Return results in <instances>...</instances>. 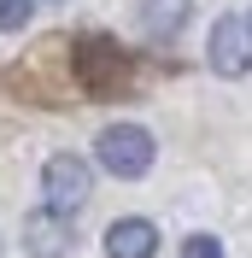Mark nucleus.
I'll use <instances>...</instances> for the list:
<instances>
[{"mask_svg": "<svg viewBox=\"0 0 252 258\" xmlns=\"http://www.w3.org/2000/svg\"><path fill=\"white\" fill-rule=\"evenodd\" d=\"M182 258H223V241L217 235H188L182 241Z\"/></svg>", "mask_w": 252, "mask_h": 258, "instance_id": "9", "label": "nucleus"}, {"mask_svg": "<svg viewBox=\"0 0 252 258\" xmlns=\"http://www.w3.org/2000/svg\"><path fill=\"white\" fill-rule=\"evenodd\" d=\"M211 71L217 77H246L252 71V24L235 12H223L211 24Z\"/></svg>", "mask_w": 252, "mask_h": 258, "instance_id": "4", "label": "nucleus"}, {"mask_svg": "<svg viewBox=\"0 0 252 258\" xmlns=\"http://www.w3.org/2000/svg\"><path fill=\"white\" fill-rule=\"evenodd\" d=\"M158 252V229L147 217H117L106 229V258H153Z\"/></svg>", "mask_w": 252, "mask_h": 258, "instance_id": "6", "label": "nucleus"}, {"mask_svg": "<svg viewBox=\"0 0 252 258\" xmlns=\"http://www.w3.org/2000/svg\"><path fill=\"white\" fill-rule=\"evenodd\" d=\"M194 18V0H141V30L153 41H176Z\"/></svg>", "mask_w": 252, "mask_h": 258, "instance_id": "7", "label": "nucleus"}, {"mask_svg": "<svg viewBox=\"0 0 252 258\" xmlns=\"http://www.w3.org/2000/svg\"><path fill=\"white\" fill-rule=\"evenodd\" d=\"M246 24H252V18H246Z\"/></svg>", "mask_w": 252, "mask_h": 258, "instance_id": "10", "label": "nucleus"}, {"mask_svg": "<svg viewBox=\"0 0 252 258\" xmlns=\"http://www.w3.org/2000/svg\"><path fill=\"white\" fill-rule=\"evenodd\" d=\"M77 77L88 94H123L135 82V64H129V53L111 35H82L77 41Z\"/></svg>", "mask_w": 252, "mask_h": 258, "instance_id": "1", "label": "nucleus"}, {"mask_svg": "<svg viewBox=\"0 0 252 258\" xmlns=\"http://www.w3.org/2000/svg\"><path fill=\"white\" fill-rule=\"evenodd\" d=\"M94 159L106 164L111 176H123V182L129 176H147V170H153V135H147L141 123H106Z\"/></svg>", "mask_w": 252, "mask_h": 258, "instance_id": "2", "label": "nucleus"}, {"mask_svg": "<svg viewBox=\"0 0 252 258\" xmlns=\"http://www.w3.org/2000/svg\"><path fill=\"white\" fill-rule=\"evenodd\" d=\"M35 0H0V30H24Z\"/></svg>", "mask_w": 252, "mask_h": 258, "instance_id": "8", "label": "nucleus"}, {"mask_svg": "<svg viewBox=\"0 0 252 258\" xmlns=\"http://www.w3.org/2000/svg\"><path fill=\"white\" fill-rule=\"evenodd\" d=\"M88 194H94V176H88V164L77 153H53L41 164V200H47V211L71 217V211L88 206Z\"/></svg>", "mask_w": 252, "mask_h": 258, "instance_id": "3", "label": "nucleus"}, {"mask_svg": "<svg viewBox=\"0 0 252 258\" xmlns=\"http://www.w3.org/2000/svg\"><path fill=\"white\" fill-rule=\"evenodd\" d=\"M24 246H30V258H65L71 252V217L35 211L30 223H24Z\"/></svg>", "mask_w": 252, "mask_h": 258, "instance_id": "5", "label": "nucleus"}]
</instances>
